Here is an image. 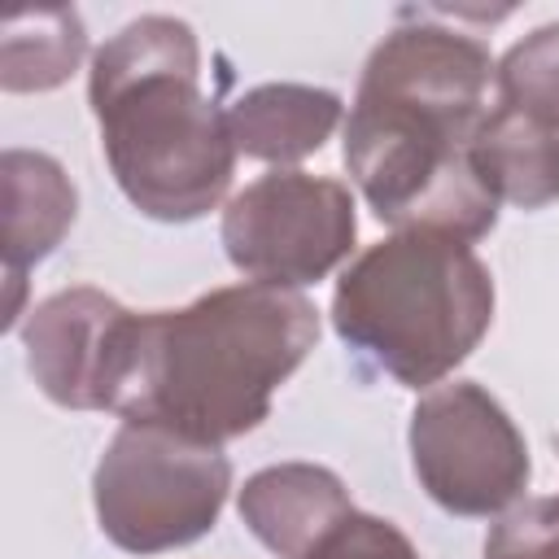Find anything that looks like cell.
<instances>
[{"instance_id": "cell-5", "label": "cell", "mask_w": 559, "mask_h": 559, "mask_svg": "<svg viewBox=\"0 0 559 559\" xmlns=\"http://www.w3.org/2000/svg\"><path fill=\"white\" fill-rule=\"evenodd\" d=\"M227 489L231 463L223 445L157 424H122L92 476L100 533L131 555H162L205 537Z\"/></svg>"}, {"instance_id": "cell-10", "label": "cell", "mask_w": 559, "mask_h": 559, "mask_svg": "<svg viewBox=\"0 0 559 559\" xmlns=\"http://www.w3.org/2000/svg\"><path fill=\"white\" fill-rule=\"evenodd\" d=\"M79 214V192L61 162L35 148H9L0 157V245H4V328L17 323L22 314V293H26V271L44 262L61 236L74 227Z\"/></svg>"}, {"instance_id": "cell-1", "label": "cell", "mask_w": 559, "mask_h": 559, "mask_svg": "<svg viewBox=\"0 0 559 559\" xmlns=\"http://www.w3.org/2000/svg\"><path fill=\"white\" fill-rule=\"evenodd\" d=\"M493 70L476 35L415 9L371 48L345 118V170L380 223L467 245L493 231L502 201L476 166Z\"/></svg>"}, {"instance_id": "cell-8", "label": "cell", "mask_w": 559, "mask_h": 559, "mask_svg": "<svg viewBox=\"0 0 559 559\" xmlns=\"http://www.w3.org/2000/svg\"><path fill=\"white\" fill-rule=\"evenodd\" d=\"M498 100L476 135V166L498 201H559V22L515 39L493 70Z\"/></svg>"}, {"instance_id": "cell-11", "label": "cell", "mask_w": 559, "mask_h": 559, "mask_svg": "<svg viewBox=\"0 0 559 559\" xmlns=\"http://www.w3.org/2000/svg\"><path fill=\"white\" fill-rule=\"evenodd\" d=\"M236 507L245 528L280 559H306L354 511L341 476L319 463H275L253 472Z\"/></svg>"}, {"instance_id": "cell-9", "label": "cell", "mask_w": 559, "mask_h": 559, "mask_svg": "<svg viewBox=\"0 0 559 559\" xmlns=\"http://www.w3.org/2000/svg\"><path fill=\"white\" fill-rule=\"evenodd\" d=\"M131 319L135 310L92 284L44 297L22 328L26 371L39 393L66 411H114Z\"/></svg>"}, {"instance_id": "cell-4", "label": "cell", "mask_w": 559, "mask_h": 559, "mask_svg": "<svg viewBox=\"0 0 559 559\" xmlns=\"http://www.w3.org/2000/svg\"><path fill=\"white\" fill-rule=\"evenodd\" d=\"M493 275L445 231H393L336 280L332 328L354 358L406 389H437L489 332Z\"/></svg>"}, {"instance_id": "cell-15", "label": "cell", "mask_w": 559, "mask_h": 559, "mask_svg": "<svg viewBox=\"0 0 559 559\" xmlns=\"http://www.w3.org/2000/svg\"><path fill=\"white\" fill-rule=\"evenodd\" d=\"M306 559H419V550L393 520L349 511Z\"/></svg>"}, {"instance_id": "cell-12", "label": "cell", "mask_w": 559, "mask_h": 559, "mask_svg": "<svg viewBox=\"0 0 559 559\" xmlns=\"http://www.w3.org/2000/svg\"><path fill=\"white\" fill-rule=\"evenodd\" d=\"M341 96L328 87L258 83L227 109V127L236 153L284 170L288 162H301L332 140V131L341 127Z\"/></svg>"}, {"instance_id": "cell-6", "label": "cell", "mask_w": 559, "mask_h": 559, "mask_svg": "<svg viewBox=\"0 0 559 559\" xmlns=\"http://www.w3.org/2000/svg\"><path fill=\"white\" fill-rule=\"evenodd\" d=\"M218 236L231 266L253 284L301 288L349 258L358 214L341 179L284 166L258 175L227 201Z\"/></svg>"}, {"instance_id": "cell-2", "label": "cell", "mask_w": 559, "mask_h": 559, "mask_svg": "<svg viewBox=\"0 0 559 559\" xmlns=\"http://www.w3.org/2000/svg\"><path fill=\"white\" fill-rule=\"evenodd\" d=\"M319 341V310L297 288L227 284L179 310L131 319L114 411L223 445L271 415L275 389Z\"/></svg>"}, {"instance_id": "cell-7", "label": "cell", "mask_w": 559, "mask_h": 559, "mask_svg": "<svg viewBox=\"0 0 559 559\" xmlns=\"http://www.w3.org/2000/svg\"><path fill=\"white\" fill-rule=\"evenodd\" d=\"M411 463L450 515H502L528 489V445L476 380H445L411 411Z\"/></svg>"}, {"instance_id": "cell-13", "label": "cell", "mask_w": 559, "mask_h": 559, "mask_svg": "<svg viewBox=\"0 0 559 559\" xmlns=\"http://www.w3.org/2000/svg\"><path fill=\"white\" fill-rule=\"evenodd\" d=\"M87 52L79 9H31L4 22L0 35V87L4 92H52Z\"/></svg>"}, {"instance_id": "cell-3", "label": "cell", "mask_w": 559, "mask_h": 559, "mask_svg": "<svg viewBox=\"0 0 559 559\" xmlns=\"http://www.w3.org/2000/svg\"><path fill=\"white\" fill-rule=\"evenodd\" d=\"M87 105L127 201L157 223L210 214L236 175L227 109L201 92V44L183 17L144 13L114 31L87 70Z\"/></svg>"}, {"instance_id": "cell-14", "label": "cell", "mask_w": 559, "mask_h": 559, "mask_svg": "<svg viewBox=\"0 0 559 559\" xmlns=\"http://www.w3.org/2000/svg\"><path fill=\"white\" fill-rule=\"evenodd\" d=\"M485 559H559V493L511 507L489 528Z\"/></svg>"}]
</instances>
